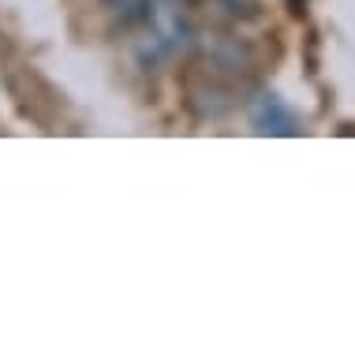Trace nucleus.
Segmentation results:
<instances>
[{
  "label": "nucleus",
  "mask_w": 355,
  "mask_h": 359,
  "mask_svg": "<svg viewBox=\"0 0 355 359\" xmlns=\"http://www.w3.org/2000/svg\"><path fill=\"white\" fill-rule=\"evenodd\" d=\"M247 120L258 135H299V116L288 109L284 97L270 94V90L247 105Z\"/></svg>",
  "instance_id": "2"
},
{
  "label": "nucleus",
  "mask_w": 355,
  "mask_h": 359,
  "mask_svg": "<svg viewBox=\"0 0 355 359\" xmlns=\"http://www.w3.org/2000/svg\"><path fill=\"white\" fill-rule=\"evenodd\" d=\"M139 22H142V60L146 64L169 60L191 38L187 0H142Z\"/></svg>",
  "instance_id": "1"
}]
</instances>
